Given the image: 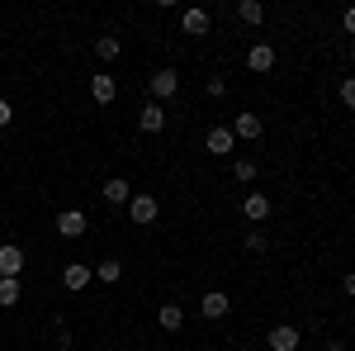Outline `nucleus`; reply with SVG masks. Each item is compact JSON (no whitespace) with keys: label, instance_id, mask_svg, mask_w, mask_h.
Here are the masks:
<instances>
[{"label":"nucleus","instance_id":"obj_1","mask_svg":"<svg viewBox=\"0 0 355 351\" xmlns=\"http://www.w3.org/2000/svg\"><path fill=\"white\" fill-rule=\"evenodd\" d=\"M157 214H162L157 195H133V199H128V218H133L137 228H152V223H157Z\"/></svg>","mask_w":355,"mask_h":351},{"label":"nucleus","instance_id":"obj_2","mask_svg":"<svg viewBox=\"0 0 355 351\" xmlns=\"http://www.w3.org/2000/svg\"><path fill=\"white\" fill-rule=\"evenodd\" d=\"M53 228H57V238L76 243V238H85V228H90V223H85V214H81V209H62Z\"/></svg>","mask_w":355,"mask_h":351},{"label":"nucleus","instance_id":"obj_3","mask_svg":"<svg viewBox=\"0 0 355 351\" xmlns=\"http://www.w3.org/2000/svg\"><path fill=\"white\" fill-rule=\"evenodd\" d=\"M266 342H270V351H299L303 332L294 323H279V327H270V332H266Z\"/></svg>","mask_w":355,"mask_h":351},{"label":"nucleus","instance_id":"obj_4","mask_svg":"<svg viewBox=\"0 0 355 351\" xmlns=\"http://www.w3.org/2000/svg\"><path fill=\"white\" fill-rule=\"evenodd\" d=\"M19 270H24V252L15 243H0V280H19Z\"/></svg>","mask_w":355,"mask_h":351},{"label":"nucleus","instance_id":"obj_5","mask_svg":"<svg viewBox=\"0 0 355 351\" xmlns=\"http://www.w3.org/2000/svg\"><path fill=\"white\" fill-rule=\"evenodd\" d=\"M175 90H180V72H171V67H162V72L152 76V100L162 105V100H171V95H175Z\"/></svg>","mask_w":355,"mask_h":351},{"label":"nucleus","instance_id":"obj_6","mask_svg":"<svg viewBox=\"0 0 355 351\" xmlns=\"http://www.w3.org/2000/svg\"><path fill=\"white\" fill-rule=\"evenodd\" d=\"M204 147H209L214 157H227V152L237 147V138H232V129H227V124H218V129H209V133H204Z\"/></svg>","mask_w":355,"mask_h":351},{"label":"nucleus","instance_id":"obj_7","mask_svg":"<svg viewBox=\"0 0 355 351\" xmlns=\"http://www.w3.org/2000/svg\"><path fill=\"white\" fill-rule=\"evenodd\" d=\"M137 129H142V133H162V129H166V109L157 105V100H147L142 114H137Z\"/></svg>","mask_w":355,"mask_h":351},{"label":"nucleus","instance_id":"obj_8","mask_svg":"<svg viewBox=\"0 0 355 351\" xmlns=\"http://www.w3.org/2000/svg\"><path fill=\"white\" fill-rule=\"evenodd\" d=\"M242 214L251 218V223H266V218H270V195H261V190H251V195L242 199Z\"/></svg>","mask_w":355,"mask_h":351},{"label":"nucleus","instance_id":"obj_9","mask_svg":"<svg viewBox=\"0 0 355 351\" xmlns=\"http://www.w3.org/2000/svg\"><path fill=\"white\" fill-rule=\"evenodd\" d=\"M100 195H105V204H128V199H133V186H128L123 176H110V181L100 186Z\"/></svg>","mask_w":355,"mask_h":351},{"label":"nucleus","instance_id":"obj_10","mask_svg":"<svg viewBox=\"0 0 355 351\" xmlns=\"http://www.w3.org/2000/svg\"><path fill=\"white\" fill-rule=\"evenodd\" d=\"M227 309H232V304H227L223 290H209V295L199 299V313H204V318H227Z\"/></svg>","mask_w":355,"mask_h":351},{"label":"nucleus","instance_id":"obj_11","mask_svg":"<svg viewBox=\"0 0 355 351\" xmlns=\"http://www.w3.org/2000/svg\"><path fill=\"white\" fill-rule=\"evenodd\" d=\"M209 24H214V19H209V10H185V15H180V28H185L190 38H204Z\"/></svg>","mask_w":355,"mask_h":351},{"label":"nucleus","instance_id":"obj_12","mask_svg":"<svg viewBox=\"0 0 355 351\" xmlns=\"http://www.w3.org/2000/svg\"><path fill=\"white\" fill-rule=\"evenodd\" d=\"M90 280H95V270H90V266H67V270H62V285H67L71 295H81Z\"/></svg>","mask_w":355,"mask_h":351},{"label":"nucleus","instance_id":"obj_13","mask_svg":"<svg viewBox=\"0 0 355 351\" xmlns=\"http://www.w3.org/2000/svg\"><path fill=\"white\" fill-rule=\"evenodd\" d=\"M261 133H266L261 114H237V119H232V138H261Z\"/></svg>","mask_w":355,"mask_h":351},{"label":"nucleus","instance_id":"obj_14","mask_svg":"<svg viewBox=\"0 0 355 351\" xmlns=\"http://www.w3.org/2000/svg\"><path fill=\"white\" fill-rule=\"evenodd\" d=\"M246 67H251V72H270L275 67V48L270 43H256V48L246 53Z\"/></svg>","mask_w":355,"mask_h":351},{"label":"nucleus","instance_id":"obj_15","mask_svg":"<svg viewBox=\"0 0 355 351\" xmlns=\"http://www.w3.org/2000/svg\"><path fill=\"white\" fill-rule=\"evenodd\" d=\"M90 95H95V105H114V95H119L114 76H90Z\"/></svg>","mask_w":355,"mask_h":351},{"label":"nucleus","instance_id":"obj_16","mask_svg":"<svg viewBox=\"0 0 355 351\" xmlns=\"http://www.w3.org/2000/svg\"><path fill=\"white\" fill-rule=\"evenodd\" d=\"M119 53H123V38H114V33H100V38H95V57H100V62H114Z\"/></svg>","mask_w":355,"mask_h":351},{"label":"nucleus","instance_id":"obj_17","mask_svg":"<svg viewBox=\"0 0 355 351\" xmlns=\"http://www.w3.org/2000/svg\"><path fill=\"white\" fill-rule=\"evenodd\" d=\"M237 19L242 24H266V5L261 0H237Z\"/></svg>","mask_w":355,"mask_h":351},{"label":"nucleus","instance_id":"obj_18","mask_svg":"<svg viewBox=\"0 0 355 351\" xmlns=\"http://www.w3.org/2000/svg\"><path fill=\"white\" fill-rule=\"evenodd\" d=\"M157 323H162L166 332H175V327L185 323V309H180V304H162V309H157Z\"/></svg>","mask_w":355,"mask_h":351},{"label":"nucleus","instance_id":"obj_19","mask_svg":"<svg viewBox=\"0 0 355 351\" xmlns=\"http://www.w3.org/2000/svg\"><path fill=\"white\" fill-rule=\"evenodd\" d=\"M95 280H105V285H119V280H123V261H119V256L100 261V266H95Z\"/></svg>","mask_w":355,"mask_h":351},{"label":"nucleus","instance_id":"obj_20","mask_svg":"<svg viewBox=\"0 0 355 351\" xmlns=\"http://www.w3.org/2000/svg\"><path fill=\"white\" fill-rule=\"evenodd\" d=\"M19 295H24V290H19V280H0V309H15Z\"/></svg>","mask_w":355,"mask_h":351},{"label":"nucleus","instance_id":"obj_21","mask_svg":"<svg viewBox=\"0 0 355 351\" xmlns=\"http://www.w3.org/2000/svg\"><path fill=\"white\" fill-rule=\"evenodd\" d=\"M232 176H237V181H242V186H251V181H256V162H232Z\"/></svg>","mask_w":355,"mask_h":351},{"label":"nucleus","instance_id":"obj_22","mask_svg":"<svg viewBox=\"0 0 355 351\" xmlns=\"http://www.w3.org/2000/svg\"><path fill=\"white\" fill-rule=\"evenodd\" d=\"M266 247H270V238H266L261 228H251V233H246V252H266Z\"/></svg>","mask_w":355,"mask_h":351},{"label":"nucleus","instance_id":"obj_23","mask_svg":"<svg viewBox=\"0 0 355 351\" xmlns=\"http://www.w3.org/2000/svg\"><path fill=\"white\" fill-rule=\"evenodd\" d=\"M341 105L355 109V76H341Z\"/></svg>","mask_w":355,"mask_h":351},{"label":"nucleus","instance_id":"obj_24","mask_svg":"<svg viewBox=\"0 0 355 351\" xmlns=\"http://www.w3.org/2000/svg\"><path fill=\"white\" fill-rule=\"evenodd\" d=\"M204 90H209L214 100H223V95H227V81H223V76H209V81H204Z\"/></svg>","mask_w":355,"mask_h":351},{"label":"nucleus","instance_id":"obj_25","mask_svg":"<svg viewBox=\"0 0 355 351\" xmlns=\"http://www.w3.org/2000/svg\"><path fill=\"white\" fill-rule=\"evenodd\" d=\"M10 119H15V109H10V100H0V129H10Z\"/></svg>","mask_w":355,"mask_h":351},{"label":"nucleus","instance_id":"obj_26","mask_svg":"<svg viewBox=\"0 0 355 351\" xmlns=\"http://www.w3.org/2000/svg\"><path fill=\"white\" fill-rule=\"evenodd\" d=\"M341 28H346V33H351V38H355V5H351V10H346V15H341Z\"/></svg>","mask_w":355,"mask_h":351},{"label":"nucleus","instance_id":"obj_27","mask_svg":"<svg viewBox=\"0 0 355 351\" xmlns=\"http://www.w3.org/2000/svg\"><path fill=\"white\" fill-rule=\"evenodd\" d=\"M341 290H346V295L355 299V270H346V280H341Z\"/></svg>","mask_w":355,"mask_h":351},{"label":"nucleus","instance_id":"obj_28","mask_svg":"<svg viewBox=\"0 0 355 351\" xmlns=\"http://www.w3.org/2000/svg\"><path fill=\"white\" fill-rule=\"evenodd\" d=\"M322 351H346V342H327V347H322Z\"/></svg>","mask_w":355,"mask_h":351},{"label":"nucleus","instance_id":"obj_29","mask_svg":"<svg viewBox=\"0 0 355 351\" xmlns=\"http://www.w3.org/2000/svg\"><path fill=\"white\" fill-rule=\"evenodd\" d=\"M351 53H355V38H351Z\"/></svg>","mask_w":355,"mask_h":351}]
</instances>
